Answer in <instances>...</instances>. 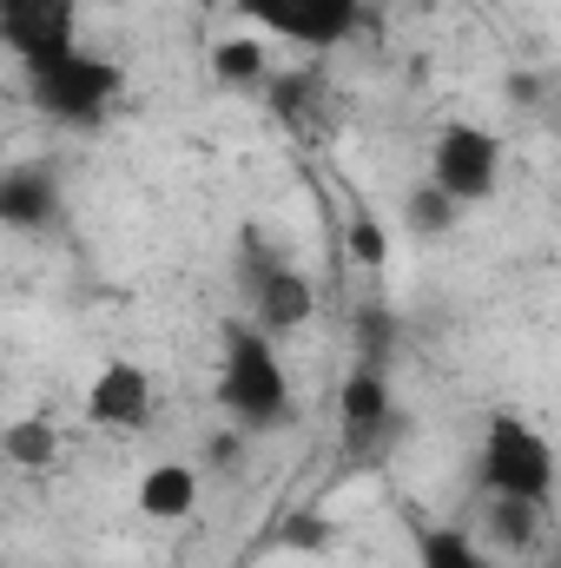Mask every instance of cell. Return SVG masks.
Listing matches in <instances>:
<instances>
[{
  "instance_id": "4",
  "label": "cell",
  "mask_w": 561,
  "mask_h": 568,
  "mask_svg": "<svg viewBox=\"0 0 561 568\" xmlns=\"http://www.w3.org/2000/svg\"><path fill=\"white\" fill-rule=\"evenodd\" d=\"M429 185H442L456 205H482L502 185V140L489 126H442L429 140Z\"/></svg>"
},
{
  "instance_id": "13",
  "label": "cell",
  "mask_w": 561,
  "mask_h": 568,
  "mask_svg": "<svg viewBox=\"0 0 561 568\" xmlns=\"http://www.w3.org/2000/svg\"><path fill=\"white\" fill-rule=\"evenodd\" d=\"M489 542H496V549H509V556L542 549V503H522V496H489Z\"/></svg>"
},
{
  "instance_id": "21",
  "label": "cell",
  "mask_w": 561,
  "mask_h": 568,
  "mask_svg": "<svg viewBox=\"0 0 561 568\" xmlns=\"http://www.w3.org/2000/svg\"><path fill=\"white\" fill-rule=\"evenodd\" d=\"M198 7H212V0H198Z\"/></svg>"
},
{
  "instance_id": "12",
  "label": "cell",
  "mask_w": 561,
  "mask_h": 568,
  "mask_svg": "<svg viewBox=\"0 0 561 568\" xmlns=\"http://www.w3.org/2000/svg\"><path fill=\"white\" fill-rule=\"evenodd\" d=\"M212 80L218 87H272V53H265V40L258 33H232V40H218L212 47Z\"/></svg>"
},
{
  "instance_id": "16",
  "label": "cell",
  "mask_w": 561,
  "mask_h": 568,
  "mask_svg": "<svg viewBox=\"0 0 561 568\" xmlns=\"http://www.w3.org/2000/svg\"><path fill=\"white\" fill-rule=\"evenodd\" d=\"M462 212H469V205H456V199H449L442 185H429V179H422L417 192L404 199V225H410L417 239H449Z\"/></svg>"
},
{
  "instance_id": "8",
  "label": "cell",
  "mask_w": 561,
  "mask_h": 568,
  "mask_svg": "<svg viewBox=\"0 0 561 568\" xmlns=\"http://www.w3.org/2000/svg\"><path fill=\"white\" fill-rule=\"evenodd\" d=\"M337 424H344V443L357 456L370 449H390V436H404V417H397V397H390V377L384 364H357L337 390Z\"/></svg>"
},
{
  "instance_id": "10",
  "label": "cell",
  "mask_w": 561,
  "mask_h": 568,
  "mask_svg": "<svg viewBox=\"0 0 561 568\" xmlns=\"http://www.w3.org/2000/svg\"><path fill=\"white\" fill-rule=\"evenodd\" d=\"M198 509V469L192 463H152L140 476V516L152 523H185Z\"/></svg>"
},
{
  "instance_id": "19",
  "label": "cell",
  "mask_w": 561,
  "mask_h": 568,
  "mask_svg": "<svg viewBox=\"0 0 561 568\" xmlns=\"http://www.w3.org/2000/svg\"><path fill=\"white\" fill-rule=\"evenodd\" d=\"M278 542H284V549H304V556H317V549H330V523H324L317 509H304L297 523H284Z\"/></svg>"
},
{
  "instance_id": "2",
  "label": "cell",
  "mask_w": 561,
  "mask_h": 568,
  "mask_svg": "<svg viewBox=\"0 0 561 568\" xmlns=\"http://www.w3.org/2000/svg\"><path fill=\"white\" fill-rule=\"evenodd\" d=\"M476 476L489 496H522V503H555V483H561V463H555V443L529 417L516 410H496L489 429H482V456H476Z\"/></svg>"
},
{
  "instance_id": "6",
  "label": "cell",
  "mask_w": 561,
  "mask_h": 568,
  "mask_svg": "<svg viewBox=\"0 0 561 568\" xmlns=\"http://www.w3.org/2000/svg\"><path fill=\"white\" fill-rule=\"evenodd\" d=\"M245 20H265V33H278L290 47H310V53H330L357 33L364 20V0H232Z\"/></svg>"
},
{
  "instance_id": "17",
  "label": "cell",
  "mask_w": 561,
  "mask_h": 568,
  "mask_svg": "<svg viewBox=\"0 0 561 568\" xmlns=\"http://www.w3.org/2000/svg\"><path fill=\"white\" fill-rule=\"evenodd\" d=\"M265 93L290 126H317V113H324V73H272Z\"/></svg>"
},
{
  "instance_id": "22",
  "label": "cell",
  "mask_w": 561,
  "mask_h": 568,
  "mask_svg": "<svg viewBox=\"0 0 561 568\" xmlns=\"http://www.w3.org/2000/svg\"><path fill=\"white\" fill-rule=\"evenodd\" d=\"M555 568H561V556H555Z\"/></svg>"
},
{
  "instance_id": "11",
  "label": "cell",
  "mask_w": 561,
  "mask_h": 568,
  "mask_svg": "<svg viewBox=\"0 0 561 568\" xmlns=\"http://www.w3.org/2000/svg\"><path fill=\"white\" fill-rule=\"evenodd\" d=\"M0 219L13 232H47L53 225V179L47 172H7L0 179Z\"/></svg>"
},
{
  "instance_id": "9",
  "label": "cell",
  "mask_w": 561,
  "mask_h": 568,
  "mask_svg": "<svg viewBox=\"0 0 561 568\" xmlns=\"http://www.w3.org/2000/svg\"><path fill=\"white\" fill-rule=\"evenodd\" d=\"M152 404H159V390H152L145 364H133V357H106L86 384V417L100 429H145Z\"/></svg>"
},
{
  "instance_id": "18",
  "label": "cell",
  "mask_w": 561,
  "mask_h": 568,
  "mask_svg": "<svg viewBox=\"0 0 561 568\" xmlns=\"http://www.w3.org/2000/svg\"><path fill=\"white\" fill-rule=\"evenodd\" d=\"M344 245H350V265H364V272H384L390 265V232H384L377 212H350Z\"/></svg>"
},
{
  "instance_id": "14",
  "label": "cell",
  "mask_w": 561,
  "mask_h": 568,
  "mask_svg": "<svg viewBox=\"0 0 561 568\" xmlns=\"http://www.w3.org/2000/svg\"><path fill=\"white\" fill-rule=\"evenodd\" d=\"M0 456H7L13 469H53V456H60L53 417H13V424L0 429Z\"/></svg>"
},
{
  "instance_id": "5",
  "label": "cell",
  "mask_w": 561,
  "mask_h": 568,
  "mask_svg": "<svg viewBox=\"0 0 561 568\" xmlns=\"http://www.w3.org/2000/svg\"><path fill=\"white\" fill-rule=\"evenodd\" d=\"M0 47L27 67L67 60L80 47V0H0Z\"/></svg>"
},
{
  "instance_id": "3",
  "label": "cell",
  "mask_w": 561,
  "mask_h": 568,
  "mask_svg": "<svg viewBox=\"0 0 561 568\" xmlns=\"http://www.w3.org/2000/svg\"><path fill=\"white\" fill-rule=\"evenodd\" d=\"M27 93L40 113L67 120V126H93L113 93H120V67L113 60H93V53H67V60H47V67H27Z\"/></svg>"
},
{
  "instance_id": "15",
  "label": "cell",
  "mask_w": 561,
  "mask_h": 568,
  "mask_svg": "<svg viewBox=\"0 0 561 568\" xmlns=\"http://www.w3.org/2000/svg\"><path fill=\"white\" fill-rule=\"evenodd\" d=\"M417 568H496V562H489V549H482L469 529H422Z\"/></svg>"
},
{
  "instance_id": "7",
  "label": "cell",
  "mask_w": 561,
  "mask_h": 568,
  "mask_svg": "<svg viewBox=\"0 0 561 568\" xmlns=\"http://www.w3.org/2000/svg\"><path fill=\"white\" fill-rule=\"evenodd\" d=\"M245 297H252V324H265L272 337L284 331H304L317 317V284L304 278L297 265H284L272 252H258V239L245 245Z\"/></svg>"
},
{
  "instance_id": "1",
  "label": "cell",
  "mask_w": 561,
  "mask_h": 568,
  "mask_svg": "<svg viewBox=\"0 0 561 568\" xmlns=\"http://www.w3.org/2000/svg\"><path fill=\"white\" fill-rule=\"evenodd\" d=\"M218 404L238 429H284L297 417L290 371H284L272 331L252 317H232L218 337Z\"/></svg>"
},
{
  "instance_id": "20",
  "label": "cell",
  "mask_w": 561,
  "mask_h": 568,
  "mask_svg": "<svg viewBox=\"0 0 561 568\" xmlns=\"http://www.w3.org/2000/svg\"><path fill=\"white\" fill-rule=\"evenodd\" d=\"M410 7H436V0H410Z\"/></svg>"
}]
</instances>
